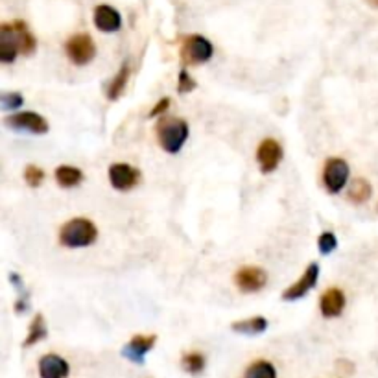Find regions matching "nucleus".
<instances>
[{"label": "nucleus", "mask_w": 378, "mask_h": 378, "mask_svg": "<svg viewBox=\"0 0 378 378\" xmlns=\"http://www.w3.org/2000/svg\"><path fill=\"white\" fill-rule=\"evenodd\" d=\"M130 76H131V67L130 63H124L122 65V68L117 73V76L111 80V83L107 85V98L109 100H118V98L124 94V91H126L127 87V82H130Z\"/></svg>", "instance_id": "17"}, {"label": "nucleus", "mask_w": 378, "mask_h": 378, "mask_svg": "<svg viewBox=\"0 0 378 378\" xmlns=\"http://www.w3.org/2000/svg\"><path fill=\"white\" fill-rule=\"evenodd\" d=\"M181 365L187 373L190 374H199L205 371V365H207V360L199 351H194V353H187L181 358Z\"/></svg>", "instance_id": "21"}, {"label": "nucleus", "mask_w": 378, "mask_h": 378, "mask_svg": "<svg viewBox=\"0 0 378 378\" xmlns=\"http://www.w3.org/2000/svg\"><path fill=\"white\" fill-rule=\"evenodd\" d=\"M317 279H320V264L312 262L310 266L306 267L305 273L301 275V279L297 282H294L290 288L284 290L282 294V299L284 301H297L301 297H305L312 288L317 284Z\"/></svg>", "instance_id": "11"}, {"label": "nucleus", "mask_w": 378, "mask_h": 378, "mask_svg": "<svg viewBox=\"0 0 378 378\" xmlns=\"http://www.w3.org/2000/svg\"><path fill=\"white\" fill-rule=\"evenodd\" d=\"M25 103V96L20 92H4L0 96V106L4 111H13V109H19L20 106Z\"/></svg>", "instance_id": "24"}, {"label": "nucleus", "mask_w": 378, "mask_h": 378, "mask_svg": "<svg viewBox=\"0 0 378 378\" xmlns=\"http://www.w3.org/2000/svg\"><path fill=\"white\" fill-rule=\"evenodd\" d=\"M156 341V334L133 336L126 344V347L122 349V354H124L127 360H131V362H135V364H142V362H144V356L153 349Z\"/></svg>", "instance_id": "13"}, {"label": "nucleus", "mask_w": 378, "mask_h": 378, "mask_svg": "<svg viewBox=\"0 0 378 378\" xmlns=\"http://www.w3.org/2000/svg\"><path fill=\"white\" fill-rule=\"evenodd\" d=\"M25 181L32 189H39L41 183L44 181V170L37 165H28L25 168Z\"/></svg>", "instance_id": "23"}, {"label": "nucleus", "mask_w": 378, "mask_h": 378, "mask_svg": "<svg viewBox=\"0 0 378 378\" xmlns=\"http://www.w3.org/2000/svg\"><path fill=\"white\" fill-rule=\"evenodd\" d=\"M56 181L63 189H74V187H78L83 181V172L80 168H76V166H59L56 170Z\"/></svg>", "instance_id": "18"}, {"label": "nucleus", "mask_w": 378, "mask_h": 378, "mask_svg": "<svg viewBox=\"0 0 378 378\" xmlns=\"http://www.w3.org/2000/svg\"><path fill=\"white\" fill-rule=\"evenodd\" d=\"M231 329L238 334H246V336H257L262 334L264 330L267 329V320L262 317V315H255V317H248V320L242 321H234Z\"/></svg>", "instance_id": "16"}, {"label": "nucleus", "mask_w": 378, "mask_h": 378, "mask_svg": "<svg viewBox=\"0 0 378 378\" xmlns=\"http://www.w3.org/2000/svg\"><path fill=\"white\" fill-rule=\"evenodd\" d=\"M194 89H196V80H192V76L183 68L179 73V78H177V91H179L181 94H184V92L194 91Z\"/></svg>", "instance_id": "26"}, {"label": "nucleus", "mask_w": 378, "mask_h": 378, "mask_svg": "<svg viewBox=\"0 0 378 378\" xmlns=\"http://www.w3.org/2000/svg\"><path fill=\"white\" fill-rule=\"evenodd\" d=\"M157 141L168 153H177L189 141V124L177 117H163L157 124Z\"/></svg>", "instance_id": "3"}, {"label": "nucleus", "mask_w": 378, "mask_h": 378, "mask_svg": "<svg viewBox=\"0 0 378 378\" xmlns=\"http://www.w3.org/2000/svg\"><path fill=\"white\" fill-rule=\"evenodd\" d=\"M4 124L8 127H11V130L30 131V133H35V135L49 133V122L44 120V117H41L39 113L35 111L15 113V115L6 117Z\"/></svg>", "instance_id": "7"}, {"label": "nucleus", "mask_w": 378, "mask_h": 378, "mask_svg": "<svg viewBox=\"0 0 378 378\" xmlns=\"http://www.w3.org/2000/svg\"><path fill=\"white\" fill-rule=\"evenodd\" d=\"M234 282L244 294H255L266 286L267 273L258 266H244L234 275Z\"/></svg>", "instance_id": "10"}, {"label": "nucleus", "mask_w": 378, "mask_h": 378, "mask_svg": "<svg viewBox=\"0 0 378 378\" xmlns=\"http://www.w3.org/2000/svg\"><path fill=\"white\" fill-rule=\"evenodd\" d=\"M170 107V98H160L159 102L156 103V107L151 109L148 118H157V117H165L166 111H168Z\"/></svg>", "instance_id": "27"}, {"label": "nucleus", "mask_w": 378, "mask_h": 378, "mask_svg": "<svg viewBox=\"0 0 378 378\" xmlns=\"http://www.w3.org/2000/svg\"><path fill=\"white\" fill-rule=\"evenodd\" d=\"M244 378H277V369L267 360H257L251 365H248Z\"/></svg>", "instance_id": "20"}, {"label": "nucleus", "mask_w": 378, "mask_h": 378, "mask_svg": "<svg viewBox=\"0 0 378 378\" xmlns=\"http://www.w3.org/2000/svg\"><path fill=\"white\" fill-rule=\"evenodd\" d=\"M317 248H320L321 255H330V253L338 248V240H336V234L330 233V231L321 233L320 240H317Z\"/></svg>", "instance_id": "25"}, {"label": "nucleus", "mask_w": 378, "mask_h": 378, "mask_svg": "<svg viewBox=\"0 0 378 378\" xmlns=\"http://www.w3.org/2000/svg\"><path fill=\"white\" fill-rule=\"evenodd\" d=\"M94 25L100 32H107V34H111V32H117L120 30L122 26V17L115 8L111 6L102 4L98 6L96 10H94Z\"/></svg>", "instance_id": "15"}, {"label": "nucleus", "mask_w": 378, "mask_h": 378, "mask_svg": "<svg viewBox=\"0 0 378 378\" xmlns=\"http://www.w3.org/2000/svg\"><path fill=\"white\" fill-rule=\"evenodd\" d=\"M347 299H345L344 290L339 288H329V290L320 297V310L323 317L327 320H334L344 314Z\"/></svg>", "instance_id": "12"}, {"label": "nucleus", "mask_w": 378, "mask_h": 378, "mask_svg": "<svg viewBox=\"0 0 378 378\" xmlns=\"http://www.w3.org/2000/svg\"><path fill=\"white\" fill-rule=\"evenodd\" d=\"M373 194V189H371V184L369 181L365 179H356L353 184H351L349 189V199L353 203H365L369 198Z\"/></svg>", "instance_id": "22"}, {"label": "nucleus", "mask_w": 378, "mask_h": 378, "mask_svg": "<svg viewBox=\"0 0 378 378\" xmlns=\"http://www.w3.org/2000/svg\"><path fill=\"white\" fill-rule=\"evenodd\" d=\"M282 160V146L275 139H264L257 148V163L262 174H272Z\"/></svg>", "instance_id": "8"}, {"label": "nucleus", "mask_w": 378, "mask_h": 378, "mask_svg": "<svg viewBox=\"0 0 378 378\" xmlns=\"http://www.w3.org/2000/svg\"><path fill=\"white\" fill-rule=\"evenodd\" d=\"M351 168L347 160L339 157H330L327 160L325 170H323V184L330 194H338L339 190L345 189V184L349 181Z\"/></svg>", "instance_id": "6"}, {"label": "nucleus", "mask_w": 378, "mask_h": 378, "mask_svg": "<svg viewBox=\"0 0 378 378\" xmlns=\"http://www.w3.org/2000/svg\"><path fill=\"white\" fill-rule=\"evenodd\" d=\"M46 336H49V330H46V321H44V315L37 314L34 320H32V323H30L28 336H26L23 347H32V345L39 344V341L46 339Z\"/></svg>", "instance_id": "19"}, {"label": "nucleus", "mask_w": 378, "mask_h": 378, "mask_svg": "<svg viewBox=\"0 0 378 378\" xmlns=\"http://www.w3.org/2000/svg\"><path fill=\"white\" fill-rule=\"evenodd\" d=\"M65 52L74 65L83 67L96 56V44L89 34H76L65 43Z\"/></svg>", "instance_id": "5"}, {"label": "nucleus", "mask_w": 378, "mask_h": 378, "mask_svg": "<svg viewBox=\"0 0 378 378\" xmlns=\"http://www.w3.org/2000/svg\"><path fill=\"white\" fill-rule=\"evenodd\" d=\"M214 53V46L203 35H189L181 46V61L184 65L207 63Z\"/></svg>", "instance_id": "4"}, {"label": "nucleus", "mask_w": 378, "mask_h": 378, "mask_svg": "<svg viewBox=\"0 0 378 378\" xmlns=\"http://www.w3.org/2000/svg\"><path fill=\"white\" fill-rule=\"evenodd\" d=\"M98 229L96 225L87 218H74L65 223L59 231V242L65 248L80 249L87 248L96 242Z\"/></svg>", "instance_id": "2"}, {"label": "nucleus", "mask_w": 378, "mask_h": 378, "mask_svg": "<svg viewBox=\"0 0 378 378\" xmlns=\"http://www.w3.org/2000/svg\"><path fill=\"white\" fill-rule=\"evenodd\" d=\"M35 37L32 35L23 20H17L13 25H2L0 28V61L2 63H11L19 53L35 52Z\"/></svg>", "instance_id": "1"}, {"label": "nucleus", "mask_w": 378, "mask_h": 378, "mask_svg": "<svg viewBox=\"0 0 378 378\" xmlns=\"http://www.w3.org/2000/svg\"><path fill=\"white\" fill-rule=\"evenodd\" d=\"M367 2L373 6V8H378V0H367Z\"/></svg>", "instance_id": "28"}, {"label": "nucleus", "mask_w": 378, "mask_h": 378, "mask_svg": "<svg viewBox=\"0 0 378 378\" xmlns=\"http://www.w3.org/2000/svg\"><path fill=\"white\" fill-rule=\"evenodd\" d=\"M139 181H141V172L135 166L126 165V163H115L109 166V183L115 190L127 192L135 189Z\"/></svg>", "instance_id": "9"}, {"label": "nucleus", "mask_w": 378, "mask_h": 378, "mask_svg": "<svg viewBox=\"0 0 378 378\" xmlns=\"http://www.w3.org/2000/svg\"><path fill=\"white\" fill-rule=\"evenodd\" d=\"M37 369L41 378H67L70 374V365L59 354H44Z\"/></svg>", "instance_id": "14"}]
</instances>
